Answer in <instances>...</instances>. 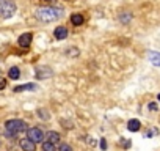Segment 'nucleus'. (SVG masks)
I'll return each instance as SVG.
<instances>
[{"mask_svg": "<svg viewBox=\"0 0 160 151\" xmlns=\"http://www.w3.org/2000/svg\"><path fill=\"white\" fill-rule=\"evenodd\" d=\"M42 151H55L53 143H50V142H42Z\"/></svg>", "mask_w": 160, "mask_h": 151, "instance_id": "17", "label": "nucleus"}, {"mask_svg": "<svg viewBox=\"0 0 160 151\" xmlns=\"http://www.w3.org/2000/svg\"><path fill=\"white\" fill-rule=\"evenodd\" d=\"M58 151H72V148H71L68 143H61L60 148H58Z\"/></svg>", "mask_w": 160, "mask_h": 151, "instance_id": "19", "label": "nucleus"}, {"mask_svg": "<svg viewBox=\"0 0 160 151\" xmlns=\"http://www.w3.org/2000/svg\"><path fill=\"white\" fill-rule=\"evenodd\" d=\"M68 2H74V0H68Z\"/></svg>", "mask_w": 160, "mask_h": 151, "instance_id": "24", "label": "nucleus"}, {"mask_svg": "<svg viewBox=\"0 0 160 151\" xmlns=\"http://www.w3.org/2000/svg\"><path fill=\"white\" fill-rule=\"evenodd\" d=\"M140 128H141L140 120H130V121L127 123V129H129L130 132H137V131H140Z\"/></svg>", "mask_w": 160, "mask_h": 151, "instance_id": "10", "label": "nucleus"}, {"mask_svg": "<svg viewBox=\"0 0 160 151\" xmlns=\"http://www.w3.org/2000/svg\"><path fill=\"white\" fill-rule=\"evenodd\" d=\"M24 131H27V123L22 120L14 118V120H8L5 123V134L8 137H16L18 134H21Z\"/></svg>", "mask_w": 160, "mask_h": 151, "instance_id": "2", "label": "nucleus"}, {"mask_svg": "<svg viewBox=\"0 0 160 151\" xmlns=\"http://www.w3.org/2000/svg\"><path fill=\"white\" fill-rule=\"evenodd\" d=\"M53 35H55V38H57V39H66V38H68V29H66V27H63V25H60V27H57V29H55Z\"/></svg>", "mask_w": 160, "mask_h": 151, "instance_id": "8", "label": "nucleus"}, {"mask_svg": "<svg viewBox=\"0 0 160 151\" xmlns=\"http://www.w3.org/2000/svg\"><path fill=\"white\" fill-rule=\"evenodd\" d=\"M36 77H38V79L52 77V69L47 68V66H38V68H36Z\"/></svg>", "mask_w": 160, "mask_h": 151, "instance_id": "5", "label": "nucleus"}, {"mask_svg": "<svg viewBox=\"0 0 160 151\" xmlns=\"http://www.w3.org/2000/svg\"><path fill=\"white\" fill-rule=\"evenodd\" d=\"M130 19H132V14H130V13H122V14H119V22H122V24L130 22Z\"/></svg>", "mask_w": 160, "mask_h": 151, "instance_id": "15", "label": "nucleus"}, {"mask_svg": "<svg viewBox=\"0 0 160 151\" xmlns=\"http://www.w3.org/2000/svg\"><path fill=\"white\" fill-rule=\"evenodd\" d=\"M32 38H33V35L32 33H24V35H21L19 36V46L21 47H28L30 44H32Z\"/></svg>", "mask_w": 160, "mask_h": 151, "instance_id": "7", "label": "nucleus"}, {"mask_svg": "<svg viewBox=\"0 0 160 151\" xmlns=\"http://www.w3.org/2000/svg\"><path fill=\"white\" fill-rule=\"evenodd\" d=\"M149 109H151V110H155L157 107H155V104H151V106H149Z\"/></svg>", "mask_w": 160, "mask_h": 151, "instance_id": "22", "label": "nucleus"}, {"mask_svg": "<svg viewBox=\"0 0 160 151\" xmlns=\"http://www.w3.org/2000/svg\"><path fill=\"white\" fill-rule=\"evenodd\" d=\"M38 117H39L41 120H49V118H50V115H49V112H47L46 109H39V110H38Z\"/></svg>", "mask_w": 160, "mask_h": 151, "instance_id": "16", "label": "nucleus"}, {"mask_svg": "<svg viewBox=\"0 0 160 151\" xmlns=\"http://www.w3.org/2000/svg\"><path fill=\"white\" fill-rule=\"evenodd\" d=\"M8 76H10V79H13V81L19 79V77H21V71H19V68H16V66L10 68V71H8Z\"/></svg>", "mask_w": 160, "mask_h": 151, "instance_id": "14", "label": "nucleus"}, {"mask_svg": "<svg viewBox=\"0 0 160 151\" xmlns=\"http://www.w3.org/2000/svg\"><path fill=\"white\" fill-rule=\"evenodd\" d=\"M63 16L61 8H55V7H42L36 10V18L41 22H53L57 19H60Z\"/></svg>", "mask_w": 160, "mask_h": 151, "instance_id": "1", "label": "nucleus"}, {"mask_svg": "<svg viewBox=\"0 0 160 151\" xmlns=\"http://www.w3.org/2000/svg\"><path fill=\"white\" fill-rule=\"evenodd\" d=\"M3 88H7V79L0 77V90H3Z\"/></svg>", "mask_w": 160, "mask_h": 151, "instance_id": "20", "label": "nucleus"}, {"mask_svg": "<svg viewBox=\"0 0 160 151\" xmlns=\"http://www.w3.org/2000/svg\"><path fill=\"white\" fill-rule=\"evenodd\" d=\"M148 58L154 66H160V52L151 50V52H148Z\"/></svg>", "mask_w": 160, "mask_h": 151, "instance_id": "9", "label": "nucleus"}, {"mask_svg": "<svg viewBox=\"0 0 160 151\" xmlns=\"http://www.w3.org/2000/svg\"><path fill=\"white\" fill-rule=\"evenodd\" d=\"M16 13V5L11 0H0V18L8 19Z\"/></svg>", "mask_w": 160, "mask_h": 151, "instance_id": "3", "label": "nucleus"}, {"mask_svg": "<svg viewBox=\"0 0 160 151\" xmlns=\"http://www.w3.org/2000/svg\"><path fill=\"white\" fill-rule=\"evenodd\" d=\"M19 145H21L22 151H36V143L32 142L30 138H22L19 142Z\"/></svg>", "mask_w": 160, "mask_h": 151, "instance_id": "6", "label": "nucleus"}, {"mask_svg": "<svg viewBox=\"0 0 160 151\" xmlns=\"http://www.w3.org/2000/svg\"><path fill=\"white\" fill-rule=\"evenodd\" d=\"M46 138H47V142H50V143H58V142H60V134L55 132V131H49V132L46 134Z\"/></svg>", "mask_w": 160, "mask_h": 151, "instance_id": "11", "label": "nucleus"}, {"mask_svg": "<svg viewBox=\"0 0 160 151\" xmlns=\"http://www.w3.org/2000/svg\"><path fill=\"white\" fill-rule=\"evenodd\" d=\"M27 138H30L35 143H41V142H44V134L39 128H30V129H27Z\"/></svg>", "mask_w": 160, "mask_h": 151, "instance_id": "4", "label": "nucleus"}, {"mask_svg": "<svg viewBox=\"0 0 160 151\" xmlns=\"http://www.w3.org/2000/svg\"><path fill=\"white\" fill-rule=\"evenodd\" d=\"M101 148H102V149L107 148V142H105V138H101Z\"/></svg>", "mask_w": 160, "mask_h": 151, "instance_id": "21", "label": "nucleus"}, {"mask_svg": "<svg viewBox=\"0 0 160 151\" xmlns=\"http://www.w3.org/2000/svg\"><path fill=\"white\" fill-rule=\"evenodd\" d=\"M158 101H160V95H158Z\"/></svg>", "mask_w": 160, "mask_h": 151, "instance_id": "25", "label": "nucleus"}, {"mask_svg": "<svg viewBox=\"0 0 160 151\" xmlns=\"http://www.w3.org/2000/svg\"><path fill=\"white\" fill-rule=\"evenodd\" d=\"M36 88H38L36 84H25V85H19V87H16L14 91H16V93H19V91H27V90L33 91V90H36Z\"/></svg>", "mask_w": 160, "mask_h": 151, "instance_id": "13", "label": "nucleus"}, {"mask_svg": "<svg viewBox=\"0 0 160 151\" xmlns=\"http://www.w3.org/2000/svg\"><path fill=\"white\" fill-rule=\"evenodd\" d=\"M83 21H85V18L80 14V13H75V14H72L71 16V22H72V25H82L83 24Z\"/></svg>", "mask_w": 160, "mask_h": 151, "instance_id": "12", "label": "nucleus"}, {"mask_svg": "<svg viewBox=\"0 0 160 151\" xmlns=\"http://www.w3.org/2000/svg\"><path fill=\"white\" fill-rule=\"evenodd\" d=\"M69 57H77L78 55V49L77 47H71V49H68V52H66Z\"/></svg>", "mask_w": 160, "mask_h": 151, "instance_id": "18", "label": "nucleus"}, {"mask_svg": "<svg viewBox=\"0 0 160 151\" xmlns=\"http://www.w3.org/2000/svg\"><path fill=\"white\" fill-rule=\"evenodd\" d=\"M42 2H53V0H42Z\"/></svg>", "mask_w": 160, "mask_h": 151, "instance_id": "23", "label": "nucleus"}]
</instances>
